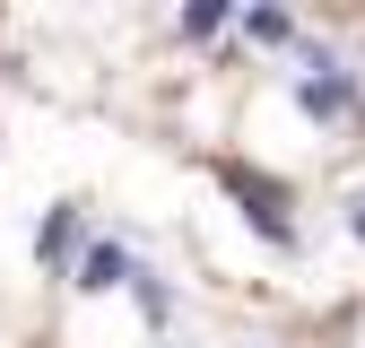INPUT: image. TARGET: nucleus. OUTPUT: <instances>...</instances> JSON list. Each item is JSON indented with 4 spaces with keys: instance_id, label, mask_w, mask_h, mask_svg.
Wrapping results in <instances>:
<instances>
[{
    "instance_id": "nucleus-1",
    "label": "nucleus",
    "mask_w": 365,
    "mask_h": 348,
    "mask_svg": "<svg viewBox=\"0 0 365 348\" xmlns=\"http://www.w3.org/2000/svg\"><path fill=\"white\" fill-rule=\"evenodd\" d=\"M304 113H322V122H348V113H356V78L322 61V78H304Z\"/></svg>"
},
{
    "instance_id": "nucleus-2",
    "label": "nucleus",
    "mask_w": 365,
    "mask_h": 348,
    "mask_svg": "<svg viewBox=\"0 0 365 348\" xmlns=\"http://www.w3.org/2000/svg\"><path fill=\"white\" fill-rule=\"evenodd\" d=\"M78 287H87V296L130 287V252H122V244H87V261H78Z\"/></svg>"
},
{
    "instance_id": "nucleus-3",
    "label": "nucleus",
    "mask_w": 365,
    "mask_h": 348,
    "mask_svg": "<svg viewBox=\"0 0 365 348\" xmlns=\"http://www.w3.org/2000/svg\"><path fill=\"white\" fill-rule=\"evenodd\" d=\"M244 35H252V44H287L296 18H287V9H244Z\"/></svg>"
},
{
    "instance_id": "nucleus-4",
    "label": "nucleus",
    "mask_w": 365,
    "mask_h": 348,
    "mask_svg": "<svg viewBox=\"0 0 365 348\" xmlns=\"http://www.w3.org/2000/svg\"><path fill=\"white\" fill-rule=\"evenodd\" d=\"M70 235H78V218H70V209L43 218V252H70Z\"/></svg>"
},
{
    "instance_id": "nucleus-5",
    "label": "nucleus",
    "mask_w": 365,
    "mask_h": 348,
    "mask_svg": "<svg viewBox=\"0 0 365 348\" xmlns=\"http://www.w3.org/2000/svg\"><path fill=\"white\" fill-rule=\"evenodd\" d=\"M217 26H226V9H217V0H200V9L182 18V35H217Z\"/></svg>"
},
{
    "instance_id": "nucleus-6",
    "label": "nucleus",
    "mask_w": 365,
    "mask_h": 348,
    "mask_svg": "<svg viewBox=\"0 0 365 348\" xmlns=\"http://www.w3.org/2000/svg\"><path fill=\"white\" fill-rule=\"evenodd\" d=\"M356 235H365V218H356Z\"/></svg>"
}]
</instances>
